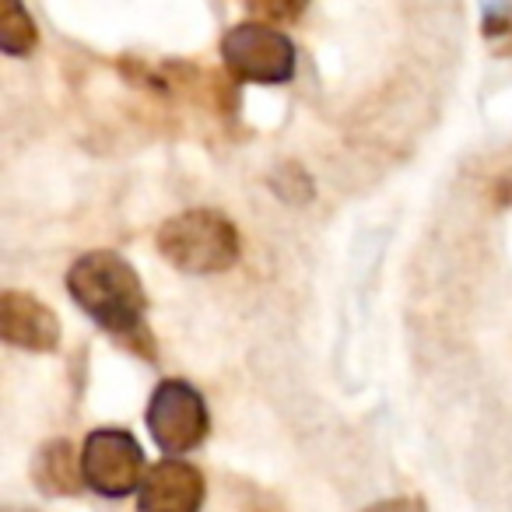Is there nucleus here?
I'll return each instance as SVG.
<instances>
[{
  "label": "nucleus",
  "instance_id": "f257e3e1",
  "mask_svg": "<svg viewBox=\"0 0 512 512\" xmlns=\"http://www.w3.org/2000/svg\"><path fill=\"white\" fill-rule=\"evenodd\" d=\"M67 292L95 327L116 337L134 355L155 362V337L148 330V292L127 256L113 249L81 253L67 271Z\"/></svg>",
  "mask_w": 512,
  "mask_h": 512
},
{
  "label": "nucleus",
  "instance_id": "f03ea898",
  "mask_svg": "<svg viewBox=\"0 0 512 512\" xmlns=\"http://www.w3.org/2000/svg\"><path fill=\"white\" fill-rule=\"evenodd\" d=\"M155 246L162 260H169L176 271L183 274H225L239 264L242 239L232 218L211 207H193V211H179L155 232Z\"/></svg>",
  "mask_w": 512,
  "mask_h": 512
},
{
  "label": "nucleus",
  "instance_id": "7ed1b4c3",
  "mask_svg": "<svg viewBox=\"0 0 512 512\" xmlns=\"http://www.w3.org/2000/svg\"><path fill=\"white\" fill-rule=\"evenodd\" d=\"M221 64L235 81L246 85H288L295 78L299 53L295 43L267 22H239L218 43Z\"/></svg>",
  "mask_w": 512,
  "mask_h": 512
},
{
  "label": "nucleus",
  "instance_id": "20e7f679",
  "mask_svg": "<svg viewBox=\"0 0 512 512\" xmlns=\"http://www.w3.org/2000/svg\"><path fill=\"white\" fill-rule=\"evenodd\" d=\"M144 425H148L151 439L165 456H183L207 439L211 414H207L200 390H193L186 379H165L151 393Z\"/></svg>",
  "mask_w": 512,
  "mask_h": 512
},
{
  "label": "nucleus",
  "instance_id": "39448f33",
  "mask_svg": "<svg viewBox=\"0 0 512 512\" xmlns=\"http://www.w3.org/2000/svg\"><path fill=\"white\" fill-rule=\"evenodd\" d=\"M81 474L85 488L102 498H127L141 491L144 449L127 428H92L81 446Z\"/></svg>",
  "mask_w": 512,
  "mask_h": 512
},
{
  "label": "nucleus",
  "instance_id": "423d86ee",
  "mask_svg": "<svg viewBox=\"0 0 512 512\" xmlns=\"http://www.w3.org/2000/svg\"><path fill=\"white\" fill-rule=\"evenodd\" d=\"M204 498V474L179 456H165L144 474L141 491H137V512H200Z\"/></svg>",
  "mask_w": 512,
  "mask_h": 512
},
{
  "label": "nucleus",
  "instance_id": "0eeeda50",
  "mask_svg": "<svg viewBox=\"0 0 512 512\" xmlns=\"http://www.w3.org/2000/svg\"><path fill=\"white\" fill-rule=\"evenodd\" d=\"M0 337L11 348L32 351V355H50V351L60 348V320L36 295L8 288L0 295Z\"/></svg>",
  "mask_w": 512,
  "mask_h": 512
},
{
  "label": "nucleus",
  "instance_id": "6e6552de",
  "mask_svg": "<svg viewBox=\"0 0 512 512\" xmlns=\"http://www.w3.org/2000/svg\"><path fill=\"white\" fill-rule=\"evenodd\" d=\"M32 481L46 498H71L85 488L81 453H74L71 439H50L39 446L32 460Z\"/></svg>",
  "mask_w": 512,
  "mask_h": 512
},
{
  "label": "nucleus",
  "instance_id": "1a4fd4ad",
  "mask_svg": "<svg viewBox=\"0 0 512 512\" xmlns=\"http://www.w3.org/2000/svg\"><path fill=\"white\" fill-rule=\"evenodd\" d=\"M39 46V29L22 0H0V50L8 57H29Z\"/></svg>",
  "mask_w": 512,
  "mask_h": 512
},
{
  "label": "nucleus",
  "instance_id": "9d476101",
  "mask_svg": "<svg viewBox=\"0 0 512 512\" xmlns=\"http://www.w3.org/2000/svg\"><path fill=\"white\" fill-rule=\"evenodd\" d=\"M484 43L498 53V57H512V4L509 0H488L481 18Z\"/></svg>",
  "mask_w": 512,
  "mask_h": 512
},
{
  "label": "nucleus",
  "instance_id": "9b49d317",
  "mask_svg": "<svg viewBox=\"0 0 512 512\" xmlns=\"http://www.w3.org/2000/svg\"><path fill=\"white\" fill-rule=\"evenodd\" d=\"M267 183H271V190L278 193L281 200H288V204H309V200H313V193H316L309 172L302 169V165H295V162L278 165Z\"/></svg>",
  "mask_w": 512,
  "mask_h": 512
},
{
  "label": "nucleus",
  "instance_id": "f8f14e48",
  "mask_svg": "<svg viewBox=\"0 0 512 512\" xmlns=\"http://www.w3.org/2000/svg\"><path fill=\"white\" fill-rule=\"evenodd\" d=\"M246 8L267 25H295L309 11V0H246Z\"/></svg>",
  "mask_w": 512,
  "mask_h": 512
},
{
  "label": "nucleus",
  "instance_id": "ddd939ff",
  "mask_svg": "<svg viewBox=\"0 0 512 512\" xmlns=\"http://www.w3.org/2000/svg\"><path fill=\"white\" fill-rule=\"evenodd\" d=\"M362 512H428V505L414 495H400V498H383V502L369 505Z\"/></svg>",
  "mask_w": 512,
  "mask_h": 512
},
{
  "label": "nucleus",
  "instance_id": "4468645a",
  "mask_svg": "<svg viewBox=\"0 0 512 512\" xmlns=\"http://www.w3.org/2000/svg\"><path fill=\"white\" fill-rule=\"evenodd\" d=\"M4 512H32V509H4Z\"/></svg>",
  "mask_w": 512,
  "mask_h": 512
}]
</instances>
